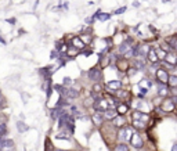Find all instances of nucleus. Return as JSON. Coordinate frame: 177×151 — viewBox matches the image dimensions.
<instances>
[{
    "mask_svg": "<svg viewBox=\"0 0 177 151\" xmlns=\"http://www.w3.org/2000/svg\"><path fill=\"white\" fill-rule=\"evenodd\" d=\"M97 92H101V85H100L98 82L94 85V90H93V93H97Z\"/></svg>",
    "mask_w": 177,
    "mask_h": 151,
    "instance_id": "nucleus-36",
    "label": "nucleus"
},
{
    "mask_svg": "<svg viewBox=\"0 0 177 151\" xmlns=\"http://www.w3.org/2000/svg\"><path fill=\"white\" fill-rule=\"evenodd\" d=\"M65 126H68V129L71 133H73V130H75V119H73V117L72 115H68V119H66V125Z\"/></svg>",
    "mask_w": 177,
    "mask_h": 151,
    "instance_id": "nucleus-20",
    "label": "nucleus"
},
{
    "mask_svg": "<svg viewBox=\"0 0 177 151\" xmlns=\"http://www.w3.org/2000/svg\"><path fill=\"white\" fill-rule=\"evenodd\" d=\"M156 50V54H158V58H160V60H165V57H166V51L163 50V49H160V47H158V49H155Z\"/></svg>",
    "mask_w": 177,
    "mask_h": 151,
    "instance_id": "nucleus-30",
    "label": "nucleus"
},
{
    "mask_svg": "<svg viewBox=\"0 0 177 151\" xmlns=\"http://www.w3.org/2000/svg\"><path fill=\"white\" fill-rule=\"evenodd\" d=\"M46 151H53V146H51V143H50V140H46Z\"/></svg>",
    "mask_w": 177,
    "mask_h": 151,
    "instance_id": "nucleus-37",
    "label": "nucleus"
},
{
    "mask_svg": "<svg viewBox=\"0 0 177 151\" xmlns=\"http://www.w3.org/2000/svg\"><path fill=\"white\" fill-rule=\"evenodd\" d=\"M163 61H165L166 64H169L170 67L175 68V67H177V53L176 51H170V53H167Z\"/></svg>",
    "mask_w": 177,
    "mask_h": 151,
    "instance_id": "nucleus-8",
    "label": "nucleus"
},
{
    "mask_svg": "<svg viewBox=\"0 0 177 151\" xmlns=\"http://www.w3.org/2000/svg\"><path fill=\"white\" fill-rule=\"evenodd\" d=\"M90 54H93V51H91V50H89V51H85V56H90Z\"/></svg>",
    "mask_w": 177,
    "mask_h": 151,
    "instance_id": "nucleus-42",
    "label": "nucleus"
},
{
    "mask_svg": "<svg viewBox=\"0 0 177 151\" xmlns=\"http://www.w3.org/2000/svg\"><path fill=\"white\" fill-rule=\"evenodd\" d=\"M138 151H145V150H143V148H140V150H138Z\"/></svg>",
    "mask_w": 177,
    "mask_h": 151,
    "instance_id": "nucleus-47",
    "label": "nucleus"
},
{
    "mask_svg": "<svg viewBox=\"0 0 177 151\" xmlns=\"http://www.w3.org/2000/svg\"><path fill=\"white\" fill-rule=\"evenodd\" d=\"M133 121H141V122H147L148 119H150V115H147V114H144L143 111H133Z\"/></svg>",
    "mask_w": 177,
    "mask_h": 151,
    "instance_id": "nucleus-10",
    "label": "nucleus"
},
{
    "mask_svg": "<svg viewBox=\"0 0 177 151\" xmlns=\"http://www.w3.org/2000/svg\"><path fill=\"white\" fill-rule=\"evenodd\" d=\"M76 54H78V49L69 50V51H68V56H69V57H73V56H76Z\"/></svg>",
    "mask_w": 177,
    "mask_h": 151,
    "instance_id": "nucleus-39",
    "label": "nucleus"
},
{
    "mask_svg": "<svg viewBox=\"0 0 177 151\" xmlns=\"http://www.w3.org/2000/svg\"><path fill=\"white\" fill-rule=\"evenodd\" d=\"M7 22H10V24H14L15 20H7Z\"/></svg>",
    "mask_w": 177,
    "mask_h": 151,
    "instance_id": "nucleus-45",
    "label": "nucleus"
},
{
    "mask_svg": "<svg viewBox=\"0 0 177 151\" xmlns=\"http://www.w3.org/2000/svg\"><path fill=\"white\" fill-rule=\"evenodd\" d=\"M62 108H53V110H51V118H53V119H58V118L61 117V115H62Z\"/></svg>",
    "mask_w": 177,
    "mask_h": 151,
    "instance_id": "nucleus-22",
    "label": "nucleus"
},
{
    "mask_svg": "<svg viewBox=\"0 0 177 151\" xmlns=\"http://www.w3.org/2000/svg\"><path fill=\"white\" fill-rule=\"evenodd\" d=\"M147 58L148 61H150L151 64H158V61H159V58H158V54H156V50H155V47H150V51H148V54H147Z\"/></svg>",
    "mask_w": 177,
    "mask_h": 151,
    "instance_id": "nucleus-12",
    "label": "nucleus"
},
{
    "mask_svg": "<svg viewBox=\"0 0 177 151\" xmlns=\"http://www.w3.org/2000/svg\"><path fill=\"white\" fill-rule=\"evenodd\" d=\"M125 11H126V7H120V8H118V10L115 11V14H116V15H119V14H123Z\"/></svg>",
    "mask_w": 177,
    "mask_h": 151,
    "instance_id": "nucleus-38",
    "label": "nucleus"
},
{
    "mask_svg": "<svg viewBox=\"0 0 177 151\" xmlns=\"http://www.w3.org/2000/svg\"><path fill=\"white\" fill-rule=\"evenodd\" d=\"M130 144L133 146V148H143L144 146V141H143V137L140 136V134L137 133V132H133V134H131V139H130Z\"/></svg>",
    "mask_w": 177,
    "mask_h": 151,
    "instance_id": "nucleus-3",
    "label": "nucleus"
},
{
    "mask_svg": "<svg viewBox=\"0 0 177 151\" xmlns=\"http://www.w3.org/2000/svg\"><path fill=\"white\" fill-rule=\"evenodd\" d=\"M104 117L107 118V119H114V118L118 117V112H116V110H107L104 112Z\"/></svg>",
    "mask_w": 177,
    "mask_h": 151,
    "instance_id": "nucleus-23",
    "label": "nucleus"
},
{
    "mask_svg": "<svg viewBox=\"0 0 177 151\" xmlns=\"http://www.w3.org/2000/svg\"><path fill=\"white\" fill-rule=\"evenodd\" d=\"M176 75H177V71H176Z\"/></svg>",
    "mask_w": 177,
    "mask_h": 151,
    "instance_id": "nucleus-50",
    "label": "nucleus"
},
{
    "mask_svg": "<svg viewBox=\"0 0 177 151\" xmlns=\"http://www.w3.org/2000/svg\"><path fill=\"white\" fill-rule=\"evenodd\" d=\"M87 76H89V79L90 81H93V82H96L97 83L100 81V78H101V68H97V67H94V68H91L87 72Z\"/></svg>",
    "mask_w": 177,
    "mask_h": 151,
    "instance_id": "nucleus-7",
    "label": "nucleus"
},
{
    "mask_svg": "<svg viewBox=\"0 0 177 151\" xmlns=\"http://www.w3.org/2000/svg\"><path fill=\"white\" fill-rule=\"evenodd\" d=\"M158 94H159L160 97H165V98H166L167 94H169V86L158 83Z\"/></svg>",
    "mask_w": 177,
    "mask_h": 151,
    "instance_id": "nucleus-14",
    "label": "nucleus"
},
{
    "mask_svg": "<svg viewBox=\"0 0 177 151\" xmlns=\"http://www.w3.org/2000/svg\"><path fill=\"white\" fill-rule=\"evenodd\" d=\"M2 140H3V137H0V141H2Z\"/></svg>",
    "mask_w": 177,
    "mask_h": 151,
    "instance_id": "nucleus-49",
    "label": "nucleus"
},
{
    "mask_svg": "<svg viewBox=\"0 0 177 151\" xmlns=\"http://www.w3.org/2000/svg\"><path fill=\"white\" fill-rule=\"evenodd\" d=\"M172 151H177V143L173 144V147H172Z\"/></svg>",
    "mask_w": 177,
    "mask_h": 151,
    "instance_id": "nucleus-41",
    "label": "nucleus"
},
{
    "mask_svg": "<svg viewBox=\"0 0 177 151\" xmlns=\"http://www.w3.org/2000/svg\"><path fill=\"white\" fill-rule=\"evenodd\" d=\"M62 7L65 8V10H68V2H66V3H64V6H62Z\"/></svg>",
    "mask_w": 177,
    "mask_h": 151,
    "instance_id": "nucleus-44",
    "label": "nucleus"
},
{
    "mask_svg": "<svg viewBox=\"0 0 177 151\" xmlns=\"http://www.w3.org/2000/svg\"><path fill=\"white\" fill-rule=\"evenodd\" d=\"M71 111H72V114H73V117L75 118H78V117H82V112H80L78 108L73 105V107H71Z\"/></svg>",
    "mask_w": 177,
    "mask_h": 151,
    "instance_id": "nucleus-33",
    "label": "nucleus"
},
{
    "mask_svg": "<svg viewBox=\"0 0 177 151\" xmlns=\"http://www.w3.org/2000/svg\"><path fill=\"white\" fill-rule=\"evenodd\" d=\"M71 78H68V76H65V78L62 79V86H71Z\"/></svg>",
    "mask_w": 177,
    "mask_h": 151,
    "instance_id": "nucleus-35",
    "label": "nucleus"
},
{
    "mask_svg": "<svg viewBox=\"0 0 177 151\" xmlns=\"http://www.w3.org/2000/svg\"><path fill=\"white\" fill-rule=\"evenodd\" d=\"M80 40L83 42V43H90V42H91V36H89V35H83L82 38H80Z\"/></svg>",
    "mask_w": 177,
    "mask_h": 151,
    "instance_id": "nucleus-34",
    "label": "nucleus"
},
{
    "mask_svg": "<svg viewBox=\"0 0 177 151\" xmlns=\"http://www.w3.org/2000/svg\"><path fill=\"white\" fill-rule=\"evenodd\" d=\"M133 6H134V7H140V3H138V2H134Z\"/></svg>",
    "mask_w": 177,
    "mask_h": 151,
    "instance_id": "nucleus-43",
    "label": "nucleus"
},
{
    "mask_svg": "<svg viewBox=\"0 0 177 151\" xmlns=\"http://www.w3.org/2000/svg\"><path fill=\"white\" fill-rule=\"evenodd\" d=\"M160 108L165 112H172V111H175V108H176V103L173 101L172 97H166L162 104H160Z\"/></svg>",
    "mask_w": 177,
    "mask_h": 151,
    "instance_id": "nucleus-4",
    "label": "nucleus"
},
{
    "mask_svg": "<svg viewBox=\"0 0 177 151\" xmlns=\"http://www.w3.org/2000/svg\"><path fill=\"white\" fill-rule=\"evenodd\" d=\"M94 108H96V111H98V112H105L107 110H109L108 100H105V98H97V100L94 101Z\"/></svg>",
    "mask_w": 177,
    "mask_h": 151,
    "instance_id": "nucleus-5",
    "label": "nucleus"
},
{
    "mask_svg": "<svg viewBox=\"0 0 177 151\" xmlns=\"http://www.w3.org/2000/svg\"><path fill=\"white\" fill-rule=\"evenodd\" d=\"M0 43H3V44H4V43H6L4 39H2V38H0Z\"/></svg>",
    "mask_w": 177,
    "mask_h": 151,
    "instance_id": "nucleus-46",
    "label": "nucleus"
},
{
    "mask_svg": "<svg viewBox=\"0 0 177 151\" xmlns=\"http://www.w3.org/2000/svg\"><path fill=\"white\" fill-rule=\"evenodd\" d=\"M133 47V39L131 38H129V39H126L125 42H122L120 43V46H119V49H118V51H119V54H126L129 50Z\"/></svg>",
    "mask_w": 177,
    "mask_h": 151,
    "instance_id": "nucleus-6",
    "label": "nucleus"
},
{
    "mask_svg": "<svg viewBox=\"0 0 177 151\" xmlns=\"http://www.w3.org/2000/svg\"><path fill=\"white\" fill-rule=\"evenodd\" d=\"M56 139L58 140H69V133H66V132H60V133L56 134Z\"/></svg>",
    "mask_w": 177,
    "mask_h": 151,
    "instance_id": "nucleus-28",
    "label": "nucleus"
},
{
    "mask_svg": "<svg viewBox=\"0 0 177 151\" xmlns=\"http://www.w3.org/2000/svg\"><path fill=\"white\" fill-rule=\"evenodd\" d=\"M122 88V82L120 81H109L107 82V89L111 92L114 90H119V89Z\"/></svg>",
    "mask_w": 177,
    "mask_h": 151,
    "instance_id": "nucleus-13",
    "label": "nucleus"
},
{
    "mask_svg": "<svg viewBox=\"0 0 177 151\" xmlns=\"http://www.w3.org/2000/svg\"><path fill=\"white\" fill-rule=\"evenodd\" d=\"M72 44L75 46V49H79V50H83L86 47V44L80 40V38H73L72 39Z\"/></svg>",
    "mask_w": 177,
    "mask_h": 151,
    "instance_id": "nucleus-19",
    "label": "nucleus"
},
{
    "mask_svg": "<svg viewBox=\"0 0 177 151\" xmlns=\"http://www.w3.org/2000/svg\"><path fill=\"white\" fill-rule=\"evenodd\" d=\"M131 134H133V129H131V126H122V128H119V130H118V140H119V143H126L127 140L130 141Z\"/></svg>",
    "mask_w": 177,
    "mask_h": 151,
    "instance_id": "nucleus-1",
    "label": "nucleus"
},
{
    "mask_svg": "<svg viewBox=\"0 0 177 151\" xmlns=\"http://www.w3.org/2000/svg\"><path fill=\"white\" fill-rule=\"evenodd\" d=\"M0 151H14V141L10 139H3L0 141Z\"/></svg>",
    "mask_w": 177,
    "mask_h": 151,
    "instance_id": "nucleus-9",
    "label": "nucleus"
},
{
    "mask_svg": "<svg viewBox=\"0 0 177 151\" xmlns=\"http://www.w3.org/2000/svg\"><path fill=\"white\" fill-rule=\"evenodd\" d=\"M91 119H93V122H94L96 126H101L102 122H104V119H105V117H104V114H102V112L96 111L94 114L91 115Z\"/></svg>",
    "mask_w": 177,
    "mask_h": 151,
    "instance_id": "nucleus-11",
    "label": "nucleus"
},
{
    "mask_svg": "<svg viewBox=\"0 0 177 151\" xmlns=\"http://www.w3.org/2000/svg\"><path fill=\"white\" fill-rule=\"evenodd\" d=\"M114 151H130V148H129V146L126 143H118L114 147Z\"/></svg>",
    "mask_w": 177,
    "mask_h": 151,
    "instance_id": "nucleus-24",
    "label": "nucleus"
},
{
    "mask_svg": "<svg viewBox=\"0 0 177 151\" xmlns=\"http://www.w3.org/2000/svg\"><path fill=\"white\" fill-rule=\"evenodd\" d=\"M166 43L169 44L170 47H172L173 51H176V53H177V35H175V36L166 38Z\"/></svg>",
    "mask_w": 177,
    "mask_h": 151,
    "instance_id": "nucleus-15",
    "label": "nucleus"
},
{
    "mask_svg": "<svg viewBox=\"0 0 177 151\" xmlns=\"http://www.w3.org/2000/svg\"><path fill=\"white\" fill-rule=\"evenodd\" d=\"M54 151H64V150H54Z\"/></svg>",
    "mask_w": 177,
    "mask_h": 151,
    "instance_id": "nucleus-48",
    "label": "nucleus"
},
{
    "mask_svg": "<svg viewBox=\"0 0 177 151\" xmlns=\"http://www.w3.org/2000/svg\"><path fill=\"white\" fill-rule=\"evenodd\" d=\"M133 126H134V129L141 130V129H144V128H145V122H141V121H133Z\"/></svg>",
    "mask_w": 177,
    "mask_h": 151,
    "instance_id": "nucleus-29",
    "label": "nucleus"
},
{
    "mask_svg": "<svg viewBox=\"0 0 177 151\" xmlns=\"http://www.w3.org/2000/svg\"><path fill=\"white\" fill-rule=\"evenodd\" d=\"M94 18H97L100 21H108L109 18H111V14H108V13H101V11H97L94 14Z\"/></svg>",
    "mask_w": 177,
    "mask_h": 151,
    "instance_id": "nucleus-17",
    "label": "nucleus"
},
{
    "mask_svg": "<svg viewBox=\"0 0 177 151\" xmlns=\"http://www.w3.org/2000/svg\"><path fill=\"white\" fill-rule=\"evenodd\" d=\"M155 78H156L158 83H160V85H167V82H169V72H167V69H165V68H158L156 73H155Z\"/></svg>",
    "mask_w": 177,
    "mask_h": 151,
    "instance_id": "nucleus-2",
    "label": "nucleus"
},
{
    "mask_svg": "<svg viewBox=\"0 0 177 151\" xmlns=\"http://www.w3.org/2000/svg\"><path fill=\"white\" fill-rule=\"evenodd\" d=\"M134 67H136V69H144L145 68V60L137 57V60H134Z\"/></svg>",
    "mask_w": 177,
    "mask_h": 151,
    "instance_id": "nucleus-21",
    "label": "nucleus"
},
{
    "mask_svg": "<svg viewBox=\"0 0 177 151\" xmlns=\"http://www.w3.org/2000/svg\"><path fill=\"white\" fill-rule=\"evenodd\" d=\"M112 123H114L115 128L125 126V118H123V115H118L116 118H114V119H112Z\"/></svg>",
    "mask_w": 177,
    "mask_h": 151,
    "instance_id": "nucleus-16",
    "label": "nucleus"
},
{
    "mask_svg": "<svg viewBox=\"0 0 177 151\" xmlns=\"http://www.w3.org/2000/svg\"><path fill=\"white\" fill-rule=\"evenodd\" d=\"M127 111H129V104H125V103H120V104L116 107L118 115H125Z\"/></svg>",
    "mask_w": 177,
    "mask_h": 151,
    "instance_id": "nucleus-18",
    "label": "nucleus"
},
{
    "mask_svg": "<svg viewBox=\"0 0 177 151\" xmlns=\"http://www.w3.org/2000/svg\"><path fill=\"white\" fill-rule=\"evenodd\" d=\"M6 133H7V126H6V123L3 122V123H0V137H4Z\"/></svg>",
    "mask_w": 177,
    "mask_h": 151,
    "instance_id": "nucleus-32",
    "label": "nucleus"
},
{
    "mask_svg": "<svg viewBox=\"0 0 177 151\" xmlns=\"http://www.w3.org/2000/svg\"><path fill=\"white\" fill-rule=\"evenodd\" d=\"M66 97H68V98H75V97H78V92H76L75 89H68V94H66Z\"/></svg>",
    "mask_w": 177,
    "mask_h": 151,
    "instance_id": "nucleus-31",
    "label": "nucleus"
},
{
    "mask_svg": "<svg viewBox=\"0 0 177 151\" xmlns=\"http://www.w3.org/2000/svg\"><path fill=\"white\" fill-rule=\"evenodd\" d=\"M115 96L118 97V100H127L129 98V93L125 92V90H118V93H115Z\"/></svg>",
    "mask_w": 177,
    "mask_h": 151,
    "instance_id": "nucleus-27",
    "label": "nucleus"
},
{
    "mask_svg": "<svg viewBox=\"0 0 177 151\" xmlns=\"http://www.w3.org/2000/svg\"><path fill=\"white\" fill-rule=\"evenodd\" d=\"M17 129H18V132H20V133H24V132H27L28 129H29V128H28V125L24 123L22 121H18V122H17Z\"/></svg>",
    "mask_w": 177,
    "mask_h": 151,
    "instance_id": "nucleus-26",
    "label": "nucleus"
},
{
    "mask_svg": "<svg viewBox=\"0 0 177 151\" xmlns=\"http://www.w3.org/2000/svg\"><path fill=\"white\" fill-rule=\"evenodd\" d=\"M3 103H4V98H3L2 93H0V107H2V105H3Z\"/></svg>",
    "mask_w": 177,
    "mask_h": 151,
    "instance_id": "nucleus-40",
    "label": "nucleus"
},
{
    "mask_svg": "<svg viewBox=\"0 0 177 151\" xmlns=\"http://www.w3.org/2000/svg\"><path fill=\"white\" fill-rule=\"evenodd\" d=\"M167 86H169V88H177V75H169Z\"/></svg>",
    "mask_w": 177,
    "mask_h": 151,
    "instance_id": "nucleus-25",
    "label": "nucleus"
}]
</instances>
